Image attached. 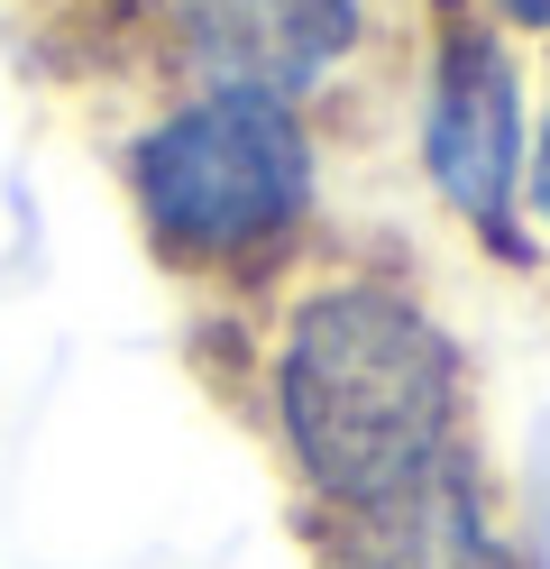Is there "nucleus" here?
I'll use <instances>...</instances> for the list:
<instances>
[{
	"label": "nucleus",
	"instance_id": "nucleus-1",
	"mask_svg": "<svg viewBox=\"0 0 550 569\" xmlns=\"http://www.w3.org/2000/svg\"><path fill=\"white\" fill-rule=\"evenodd\" d=\"M284 422L303 469L367 506L450 450V349L394 295H321L284 340Z\"/></svg>",
	"mask_w": 550,
	"mask_h": 569
},
{
	"label": "nucleus",
	"instance_id": "nucleus-2",
	"mask_svg": "<svg viewBox=\"0 0 550 569\" xmlns=\"http://www.w3.org/2000/svg\"><path fill=\"white\" fill-rule=\"evenodd\" d=\"M138 193L183 248H248L303 202V129L267 92H211L138 148Z\"/></svg>",
	"mask_w": 550,
	"mask_h": 569
},
{
	"label": "nucleus",
	"instance_id": "nucleus-3",
	"mask_svg": "<svg viewBox=\"0 0 550 569\" xmlns=\"http://www.w3.org/2000/svg\"><path fill=\"white\" fill-rule=\"evenodd\" d=\"M358 0H193V56L220 92H293L349 47Z\"/></svg>",
	"mask_w": 550,
	"mask_h": 569
},
{
	"label": "nucleus",
	"instance_id": "nucleus-4",
	"mask_svg": "<svg viewBox=\"0 0 550 569\" xmlns=\"http://www.w3.org/2000/svg\"><path fill=\"white\" fill-rule=\"evenodd\" d=\"M349 569H504L487 515H477L468 496V469L450 450L431 459V469H413L403 487L367 496V506H349Z\"/></svg>",
	"mask_w": 550,
	"mask_h": 569
},
{
	"label": "nucleus",
	"instance_id": "nucleus-5",
	"mask_svg": "<svg viewBox=\"0 0 550 569\" xmlns=\"http://www.w3.org/2000/svg\"><path fill=\"white\" fill-rule=\"evenodd\" d=\"M431 166L450 184L459 211H477L487 230H504V193H513V74L487 38H459L440 64V101H431Z\"/></svg>",
	"mask_w": 550,
	"mask_h": 569
},
{
	"label": "nucleus",
	"instance_id": "nucleus-6",
	"mask_svg": "<svg viewBox=\"0 0 550 569\" xmlns=\"http://www.w3.org/2000/svg\"><path fill=\"white\" fill-rule=\"evenodd\" d=\"M532 193H541V211H550V148H541V174H532Z\"/></svg>",
	"mask_w": 550,
	"mask_h": 569
},
{
	"label": "nucleus",
	"instance_id": "nucleus-7",
	"mask_svg": "<svg viewBox=\"0 0 550 569\" xmlns=\"http://www.w3.org/2000/svg\"><path fill=\"white\" fill-rule=\"evenodd\" d=\"M513 19H550V0H513Z\"/></svg>",
	"mask_w": 550,
	"mask_h": 569
}]
</instances>
